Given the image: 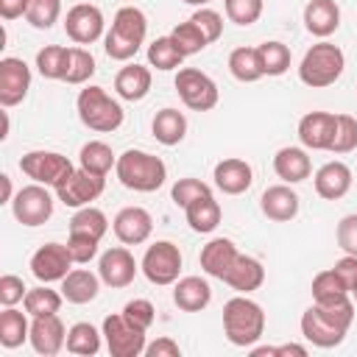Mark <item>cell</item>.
Instances as JSON below:
<instances>
[{
  "label": "cell",
  "instance_id": "cell-51",
  "mask_svg": "<svg viewBox=\"0 0 357 357\" xmlns=\"http://www.w3.org/2000/svg\"><path fill=\"white\" fill-rule=\"evenodd\" d=\"M25 293H28V287L22 284L20 276H14V273H3L0 276V304L3 307H14L17 301L25 298Z\"/></svg>",
  "mask_w": 357,
  "mask_h": 357
},
{
  "label": "cell",
  "instance_id": "cell-12",
  "mask_svg": "<svg viewBox=\"0 0 357 357\" xmlns=\"http://www.w3.org/2000/svg\"><path fill=\"white\" fill-rule=\"evenodd\" d=\"M106 187V176H98V173H89L84 167L73 170L70 178L56 187V198L64 204V206H73V209H81V206H89L95 198H100Z\"/></svg>",
  "mask_w": 357,
  "mask_h": 357
},
{
  "label": "cell",
  "instance_id": "cell-46",
  "mask_svg": "<svg viewBox=\"0 0 357 357\" xmlns=\"http://www.w3.org/2000/svg\"><path fill=\"white\" fill-rule=\"evenodd\" d=\"M357 148V117L351 114H337V128L335 139L329 145L332 153H351Z\"/></svg>",
  "mask_w": 357,
  "mask_h": 357
},
{
  "label": "cell",
  "instance_id": "cell-39",
  "mask_svg": "<svg viewBox=\"0 0 357 357\" xmlns=\"http://www.w3.org/2000/svg\"><path fill=\"white\" fill-rule=\"evenodd\" d=\"M184 59H187V56L176 47V42L170 39V33H167V36H159V39H153V42L148 45V64L156 67V70H162V73L181 67Z\"/></svg>",
  "mask_w": 357,
  "mask_h": 357
},
{
  "label": "cell",
  "instance_id": "cell-19",
  "mask_svg": "<svg viewBox=\"0 0 357 357\" xmlns=\"http://www.w3.org/2000/svg\"><path fill=\"white\" fill-rule=\"evenodd\" d=\"M337 128V114L332 112H307L298 120V139L310 151H329Z\"/></svg>",
  "mask_w": 357,
  "mask_h": 357
},
{
  "label": "cell",
  "instance_id": "cell-26",
  "mask_svg": "<svg viewBox=\"0 0 357 357\" xmlns=\"http://www.w3.org/2000/svg\"><path fill=\"white\" fill-rule=\"evenodd\" d=\"M220 282H226V284H229L231 290H237V293H251V290H259V287H262V282H265V268H262L259 259H254V257H248V254H240V257L234 259V265L229 268V273H226Z\"/></svg>",
  "mask_w": 357,
  "mask_h": 357
},
{
  "label": "cell",
  "instance_id": "cell-55",
  "mask_svg": "<svg viewBox=\"0 0 357 357\" xmlns=\"http://www.w3.org/2000/svg\"><path fill=\"white\" fill-rule=\"evenodd\" d=\"M28 11V0H0V17L3 20H17Z\"/></svg>",
  "mask_w": 357,
  "mask_h": 357
},
{
  "label": "cell",
  "instance_id": "cell-5",
  "mask_svg": "<svg viewBox=\"0 0 357 357\" xmlns=\"http://www.w3.org/2000/svg\"><path fill=\"white\" fill-rule=\"evenodd\" d=\"M75 109H78V120L89 128V131H98V134H112L123 126V106L103 89V86H86L78 92V100H75Z\"/></svg>",
  "mask_w": 357,
  "mask_h": 357
},
{
  "label": "cell",
  "instance_id": "cell-25",
  "mask_svg": "<svg viewBox=\"0 0 357 357\" xmlns=\"http://www.w3.org/2000/svg\"><path fill=\"white\" fill-rule=\"evenodd\" d=\"M273 173H276L284 184H298V181L310 178L312 162H310V156H307L304 148L287 145V148H279V151H276V156H273Z\"/></svg>",
  "mask_w": 357,
  "mask_h": 357
},
{
  "label": "cell",
  "instance_id": "cell-59",
  "mask_svg": "<svg viewBox=\"0 0 357 357\" xmlns=\"http://www.w3.org/2000/svg\"><path fill=\"white\" fill-rule=\"evenodd\" d=\"M351 296H354V301H357V290H351Z\"/></svg>",
  "mask_w": 357,
  "mask_h": 357
},
{
  "label": "cell",
  "instance_id": "cell-24",
  "mask_svg": "<svg viewBox=\"0 0 357 357\" xmlns=\"http://www.w3.org/2000/svg\"><path fill=\"white\" fill-rule=\"evenodd\" d=\"M304 28L318 39L332 36L340 28V6L335 0H310L304 6Z\"/></svg>",
  "mask_w": 357,
  "mask_h": 357
},
{
  "label": "cell",
  "instance_id": "cell-13",
  "mask_svg": "<svg viewBox=\"0 0 357 357\" xmlns=\"http://www.w3.org/2000/svg\"><path fill=\"white\" fill-rule=\"evenodd\" d=\"M73 265H75V262H73V254H70L67 243H64V245H61V243H45V245H39V248L33 251V257H31V273H33L39 282H45V284L61 282V279L70 273Z\"/></svg>",
  "mask_w": 357,
  "mask_h": 357
},
{
  "label": "cell",
  "instance_id": "cell-11",
  "mask_svg": "<svg viewBox=\"0 0 357 357\" xmlns=\"http://www.w3.org/2000/svg\"><path fill=\"white\" fill-rule=\"evenodd\" d=\"M11 212L22 226H42L50 220L53 215V195L47 192L45 184H28L22 190H17L14 201H11Z\"/></svg>",
  "mask_w": 357,
  "mask_h": 357
},
{
  "label": "cell",
  "instance_id": "cell-2",
  "mask_svg": "<svg viewBox=\"0 0 357 357\" xmlns=\"http://www.w3.org/2000/svg\"><path fill=\"white\" fill-rule=\"evenodd\" d=\"M148 33V17L137 6H123L117 8L109 33L103 36V50L114 61H128L145 42Z\"/></svg>",
  "mask_w": 357,
  "mask_h": 357
},
{
  "label": "cell",
  "instance_id": "cell-56",
  "mask_svg": "<svg viewBox=\"0 0 357 357\" xmlns=\"http://www.w3.org/2000/svg\"><path fill=\"white\" fill-rule=\"evenodd\" d=\"M287 354L307 357V349H304V346H298V343H284V346H276V357H287Z\"/></svg>",
  "mask_w": 357,
  "mask_h": 357
},
{
  "label": "cell",
  "instance_id": "cell-31",
  "mask_svg": "<svg viewBox=\"0 0 357 357\" xmlns=\"http://www.w3.org/2000/svg\"><path fill=\"white\" fill-rule=\"evenodd\" d=\"M184 215H187V223H190L192 231L209 234L220 223V204L215 201V195H201V198H195L192 204L184 206Z\"/></svg>",
  "mask_w": 357,
  "mask_h": 357
},
{
  "label": "cell",
  "instance_id": "cell-3",
  "mask_svg": "<svg viewBox=\"0 0 357 357\" xmlns=\"http://www.w3.org/2000/svg\"><path fill=\"white\" fill-rule=\"evenodd\" d=\"M114 173L120 178L123 187L134 190V192H153L165 184L167 178V167L159 156L148 153V151H139V148H128L117 156V165H114Z\"/></svg>",
  "mask_w": 357,
  "mask_h": 357
},
{
  "label": "cell",
  "instance_id": "cell-38",
  "mask_svg": "<svg viewBox=\"0 0 357 357\" xmlns=\"http://www.w3.org/2000/svg\"><path fill=\"white\" fill-rule=\"evenodd\" d=\"M257 56H259L262 75L276 78V75H284L287 67H290V47H287L284 42H276V39L262 42V45L257 47Z\"/></svg>",
  "mask_w": 357,
  "mask_h": 357
},
{
  "label": "cell",
  "instance_id": "cell-8",
  "mask_svg": "<svg viewBox=\"0 0 357 357\" xmlns=\"http://www.w3.org/2000/svg\"><path fill=\"white\" fill-rule=\"evenodd\" d=\"M139 268H142V273L151 284H159V287L173 284L181 273V251L170 240H156L153 245L145 248V257H142Z\"/></svg>",
  "mask_w": 357,
  "mask_h": 357
},
{
  "label": "cell",
  "instance_id": "cell-14",
  "mask_svg": "<svg viewBox=\"0 0 357 357\" xmlns=\"http://www.w3.org/2000/svg\"><path fill=\"white\" fill-rule=\"evenodd\" d=\"M103 11L92 3H78L64 17V31L75 45H92L103 36Z\"/></svg>",
  "mask_w": 357,
  "mask_h": 357
},
{
  "label": "cell",
  "instance_id": "cell-6",
  "mask_svg": "<svg viewBox=\"0 0 357 357\" xmlns=\"http://www.w3.org/2000/svg\"><path fill=\"white\" fill-rule=\"evenodd\" d=\"M343 67H346L343 50L324 39L304 53V59L298 64V78H301V84H307L312 89H324V86H332L343 75Z\"/></svg>",
  "mask_w": 357,
  "mask_h": 357
},
{
  "label": "cell",
  "instance_id": "cell-44",
  "mask_svg": "<svg viewBox=\"0 0 357 357\" xmlns=\"http://www.w3.org/2000/svg\"><path fill=\"white\" fill-rule=\"evenodd\" d=\"M310 293H312V301H329V298H340V296H349V290H346L343 279L335 273V268L315 273Z\"/></svg>",
  "mask_w": 357,
  "mask_h": 357
},
{
  "label": "cell",
  "instance_id": "cell-53",
  "mask_svg": "<svg viewBox=\"0 0 357 357\" xmlns=\"http://www.w3.org/2000/svg\"><path fill=\"white\" fill-rule=\"evenodd\" d=\"M335 273L343 279V284H346V290H349V296H351V290H357V257L343 254V257L335 262Z\"/></svg>",
  "mask_w": 357,
  "mask_h": 357
},
{
  "label": "cell",
  "instance_id": "cell-35",
  "mask_svg": "<svg viewBox=\"0 0 357 357\" xmlns=\"http://www.w3.org/2000/svg\"><path fill=\"white\" fill-rule=\"evenodd\" d=\"M67 61H70V47L64 45H45L36 53V70L47 81H64Z\"/></svg>",
  "mask_w": 357,
  "mask_h": 357
},
{
  "label": "cell",
  "instance_id": "cell-48",
  "mask_svg": "<svg viewBox=\"0 0 357 357\" xmlns=\"http://www.w3.org/2000/svg\"><path fill=\"white\" fill-rule=\"evenodd\" d=\"M198 28H201V33L206 36V42L212 45V42H218L220 39V33H223V17L215 11V8H206V6H201L192 17H190Z\"/></svg>",
  "mask_w": 357,
  "mask_h": 357
},
{
  "label": "cell",
  "instance_id": "cell-32",
  "mask_svg": "<svg viewBox=\"0 0 357 357\" xmlns=\"http://www.w3.org/2000/svg\"><path fill=\"white\" fill-rule=\"evenodd\" d=\"M106 229H109V218L98 209V206H81L73 218H70V234H75V237H89V240H103V234H106Z\"/></svg>",
  "mask_w": 357,
  "mask_h": 357
},
{
  "label": "cell",
  "instance_id": "cell-17",
  "mask_svg": "<svg viewBox=\"0 0 357 357\" xmlns=\"http://www.w3.org/2000/svg\"><path fill=\"white\" fill-rule=\"evenodd\" d=\"M112 229H114V237L123 243V245H139L151 237L153 231V218L148 209L142 206H123L114 220H112Z\"/></svg>",
  "mask_w": 357,
  "mask_h": 357
},
{
  "label": "cell",
  "instance_id": "cell-7",
  "mask_svg": "<svg viewBox=\"0 0 357 357\" xmlns=\"http://www.w3.org/2000/svg\"><path fill=\"white\" fill-rule=\"evenodd\" d=\"M20 170L33 178L36 184H45V187H61L70 173L75 170L73 162L64 156V153H56V151H28L22 153L20 159Z\"/></svg>",
  "mask_w": 357,
  "mask_h": 357
},
{
  "label": "cell",
  "instance_id": "cell-21",
  "mask_svg": "<svg viewBox=\"0 0 357 357\" xmlns=\"http://www.w3.org/2000/svg\"><path fill=\"white\" fill-rule=\"evenodd\" d=\"M212 178H215V187L223 195H243L254 181V170H251V165L245 159L229 156V159H220L215 165Z\"/></svg>",
  "mask_w": 357,
  "mask_h": 357
},
{
  "label": "cell",
  "instance_id": "cell-43",
  "mask_svg": "<svg viewBox=\"0 0 357 357\" xmlns=\"http://www.w3.org/2000/svg\"><path fill=\"white\" fill-rule=\"evenodd\" d=\"M59 17H61V0H28L25 20L33 28L47 31L53 28V22H59Z\"/></svg>",
  "mask_w": 357,
  "mask_h": 357
},
{
  "label": "cell",
  "instance_id": "cell-37",
  "mask_svg": "<svg viewBox=\"0 0 357 357\" xmlns=\"http://www.w3.org/2000/svg\"><path fill=\"white\" fill-rule=\"evenodd\" d=\"M100 335L92 324L86 321H78L67 329V351L70 354H81V357H92L100 351Z\"/></svg>",
  "mask_w": 357,
  "mask_h": 357
},
{
  "label": "cell",
  "instance_id": "cell-57",
  "mask_svg": "<svg viewBox=\"0 0 357 357\" xmlns=\"http://www.w3.org/2000/svg\"><path fill=\"white\" fill-rule=\"evenodd\" d=\"M0 184H3V198H0V204H11L14 201V190H11V178L3 173L0 176Z\"/></svg>",
  "mask_w": 357,
  "mask_h": 357
},
{
  "label": "cell",
  "instance_id": "cell-41",
  "mask_svg": "<svg viewBox=\"0 0 357 357\" xmlns=\"http://www.w3.org/2000/svg\"><path fill=\"white\" fill-rule=\"evenodd\" d=\"M170 39L176 42V47H178L184 56H195V53H201V50L209 45L206 36L201 33V28H198L192 20L178 22V25L170 31Z\"/></svg>",
  "mask_w": 357,
  "mask_h": 357
},
{
  "label": "cell",
  "instance_id": "cell-52",
  "mask_svg": "<svg viewBox=\"0 0 357 357\" xmlns=\"http://www.w3.org/2000/svg\"><path fill=\"white\" fill-rule=\"evenodd\" d=\"M67 248H70V254H73V262H75V265H86V262H89V259H95V254H98V240L70 234Z\"/></svg>",
  "mask_w": 357,
  "mask_h": 357
},
{
  "label": "cell",
  "instance_id": "cell-1",
  "mask_svg": "<svg viewBox=\"0 0 357 357\" xmlns=\"http://www.w3.org/2000/svg\"><path fill=\"white\" fill-rule=\"evenodd\" d=\"M351 321H354V304L349 296L312 301L301 315V335L318 349H335L346 340Z\"/></svg>",
  "mask_w": 357,
  "mask_h": 357
},
{
  "label": "cell",
  "instance_id": "cell-54",
  "mask_svg": "<svg viewBox=\"0 0 357 357\" xmlns=\"http://www.w3.org/2000/svg\"><path fill=\"white\" fill-rule=\"evenodd\" d=\"M181 349L173 337H156L153 343L145 346V357H178Z\"/></svg>",
  "mask_w": 357,
  "mask_h": 357
},
{
  "label": "cell",
  "instance_id": "cell-40",
  "mask_svg": "<svg viewBox=\"0 0 357 357\" xmlns=\"http://www.w3.org/2000/svg\"><path fill=\"white\" fill-rule=\"evenodd\" d=\"M61 301H64V296H61L59 290H50V287L42 282L39 287H33V290H28V293H25L22 307H25V312H28L31 318H36V315H50V312H59Z\"/></svg>",
  "mask_w": 357,
  "mask_h": 357
},
{
  "label": "cell",
  "instance_id": "cell-22",
  "mask_svg": "<svg viewBox=\"0 0 357 357\" xmlns=\"http://www.w3.org/2000/svg\"><path fill=\"white\" fill-rule=\"evenodd\" d=\"M237 257H240V251H237L234 240H229V237H215V240H209V243L201 248L198 262H201V271H204L206 276L223 279V276L229 273V268L234 265Z\"/></svg>",
  "mask_w": 357,
  "mask_h": 357
},
{
  "label": "cell",
  "instance_id": "cell-15",
  "mask_svg": "<svg viewBox=\"0 0 357 357\" xmlns=\"http://www.w3.org/2000/svg\"><path fill=\"white\" fill-rule=\"evenodd\" d=\"M28 89H31V67L17 56L0 59V106L11 109L22 103Z\"/></svg>",
  "mask_w": 357,
  "mask_h": 357
},
{
  "label": "cell",
  "instance_id": "cell-27",
  "mask_svg": "<svg viewBox=\"0 0 357 357\" xmlns=\"http://www.w3.org/2000/svg\"><path fill=\"white\" fill-rule=\"evenodd\" d=\"M173 301H176V307L184 310V312H201V310L212 301V287H209V282L201 279V276L176 279Z\"/></svg>",
  "mask_w": 357,
  "mask_h": 357
},
{
  "label": "cell",
  "instance_id": "cell-47",
  "mask_svg": "<svg viewBox=\"0 0 357 357\" xmlns=\"http://www.w3.org/2000/svg\"><path fill=\"white\" fill-rule=\"evenodd\" d=\"M201 195H212V187L206 184V181H201V178H178L176 184H173V190H170V198H173V204L176 206H187V204H192L195 198H201Z\"/></svg>",
  "mask_w": 357,
  "mask_h": 357
},
{
  "label": "cell",
  "instance_id": "cell-30",
  "mask_svg": "<svg viewBox=\"0 0 357 357\" xmlns=\"http://www.w3.org/2000/svg\"><path fill=\"white\" fill-rule=\"evenodd\" d=\"M151 131H153V137H156V142H162V145H178L181 139H184V134H187V117L178 112V109H173V106H165V109H159L156 112V117H153V123H151Z\"/></svg>",
  "mask_w": 357,
  "mask_h": 357
},
{
  "label": "cell",
  "instance_id": "cell-18",
  "mask_svg": "<svg viewBox=\"0 0 357 357\" xmlns=\"http://www.w3.org/2000/svg\"><path fill=\"white\" fill-rule=\"evenodd\" d=\"M31 346L42 357H56L67 346V329L56 312L50 315H36L31 321Z\"/></svg>",
  "mask_w": 357,
  "mask_h": 357
},
{
  "label": "cell",
  "instance_id": "cell-28",
  "mask_svg": "<svg viewBox=\"0 0 357 357\" xmlns=\"http://www.w3.org/2000/svg\"><path fill=\"white\" fill-rule=\"evenodd\" d=\"M100 293V276L86 268H75L61 279V296L70 304H89Z\"/></svg>",
  "mask_w": 357,
  "mask_h": 357
},
{
  "label": "cell",
  "instance_id": "cell-36",
  "mask_svg": "<svg viewBox=\"0 0 357 357\" xmlns=\"http://www.w3.org/2000/svg\"><path fill=\"white\" fill-rule=\"evenodd\" d=\"M229 73L240 81V84H254L262 78V67H259V56L257 47H234L229 53Z\"/></svg>",
  "mask_w": 357,
  "mask_h": 357
},
{
  "label": "cell",
  "instance_id": "cell-34",
  "mask_svg": "<svg viewBox=\"0 0 357 357\" xmlns=\"http://www.w3.org/2000/svg\"><path fill=\"white\" fill-rule=\"evenodd\" d=\"M78 165L89 173H98V176H106L114 165H117V156L114 151L100 142V139H89L86 145H81V153H78Z\"/></svg>",
  "mask_w": 357,
  "mask_h": 357
},
{
  "label": "cell",
  "instance_id": "cell-49",
  "mask_svg": "<svg viewBox=\"0 0 357 357\" xmlns=\"http://www.w3.org/2000/svg\"><path fill=\"white\" fill-rule=\"evenodd\" d=\"M123 315H126V321H131L134 326H139V329L148 332L151 324H153V318H156V310H153V304L148 298H134V301H128L123 307Z\"/></svg>",
  "mask_w": 357,
  "mask_h": 357
},
{
  "label": "cell",
  "instance_id": "cell-23",
  "mask_svg": "<svg viewBox=\"0 0 357 357\" xmlns=\"http://www.w3.org/2000/svg\"><path fill=\"white\" fill-rule=\"evenodd\" d=\"M351 190V167L346 162H326L315 173V192L324 201H337Z\"/></svg>",
  "mask_w": 357,
  "mask_h": 357
},
{
  "label": "cell",
  "instance_id": "cell-45",
  "mask_svg": "<svg viewBox=\"0 0 357 357\" xmlns=\"http://www.w3.org/2000/svg\"><path fill=\"white\" fill-rule=\"evenodd\" d=\"M223 8H226L229 22L245 28V25H254L262 17L265 3L262 0H223Z\"/></svg>",
  "mask_w": 357,
  "mask_h": 357
},
{
  "label": "cell",
  "instance_id": "cell-16",
  "mask_svg": "<svg viewBox=\"0 0 357 357\" xmlns=\"http://www.w3.org/2000/svg\"><path fill=\"white\" fill-rule=\"evenodd\" d=\"M98 276L109 287H128L137 276V259L126 245H114L100 254L98 259Z\"/></svg>",
  "mask_w": 357,
  "mask_h": 357
},
{
  "label": "cell",
  "instance_id": "cell-29",
  "mask_svg": "<svg viewBox=\"0 0 357 357\" xmlns=\"http://www.w3.org/2000/svg\"><path fill=\"white\" fill-rule=\"evenodd\" d=\"M114 92L123 100H142L151 92V70L142 64H126L114 75Z\"/></svg>",
  "mask_w": 357,
  "mask_h": 357
},
{
  "label": "cell",
  "instance_id": "cell-58",
  "mask_svg": "<svg viewBox=\"0 0 357 357\" xmlns=\"http://www.w3.org/2000/svg\"><path fill=\"white\" fill-rule=\"evenodd\" d=\"M181 3H187V6H198V8H201V6H206V3H212V0H181Z\"/></svg>",
  "mask_w": 357,
  "mask_h": 357
},
{
  "label": "cell",
  "instance_id": "cell-33",
  "mask_svg": "<svg viewBox=\"0 0 357 357\" xmlns=\"http://www.w3.org/2000/svg\"><path fill=\"white\" fill-rule=\"evenodd\" d=\"M25 340H31V324H28V312H20L14 307H6L0 312V343L6 349H17Z\"/></svg>",
  "mask_w": 357,
  "mask_h": 357
},
{
  "label": "cell",
  "instance_id": "cell-10",
  "mask_svg": "<svg viewBox=\"0 0 357 357\" xmlns=\"http://www.w3.org/2000/svg\"><path fill=\"white\" fill-rule=\"evenodd\" d=\"M103 337L112 357H139L145 354V329L126 321V315H106L103 318Z\"/></svg>",
  "mask_w": 357,
  "mask_h": 357
},
{
  "label": "cell",
  "instance_id": "cell-42",
  "mask_svg": "<svg viewBox=\"0 0 357 357\" xmlns=\"http://www.w3.org/2000/svg\"><path fill=\"white\" fill-rule=\"evenodd\" d=\"M95 75V59L84 47H70V61L64 73V84H86Z\"/></svg>",
  "mask_w": 357,
  "mask_h": 357
},
{
  "label": "cell",
  "instance_id": "cell-20",
  "mask_svg": "<svg viewBox=\"0 0 357 357\" xmlns=\"http://www.w3.org/2000/svg\"><path fill=\"white\" fill-rule=\"evenodd\" d=\"M298 206H301L298 192H296L290 184H273V187H268V190L259 195V209H262V215H265L268 220H273V223H287V220H293V218L298 215Z\"/></svg>",
  "mask_w": 357,
  "mask_h": 357
},
{
  "label": "cell",
  "instance_id": "cell-50",
  "mask_svg": "<svg viewBox=\"0 0 357 357\" xmlns=\"http://www.w3.org/2000/svg\"><path fill=\"white\" fill-rule=\"evenodd\" d=\"M335 237H337V245L343 248V254L357 257V215L340 218V223L335 229Z\"/></svg>",
  "mask_w": 357,
  "mask_h": 357
},
{
  "label": "cell",
  "instance_id": "cell-4",
  "mask_svg": "<svg viewBox=\"0 0 357 357\" xmlns=\"http://www.w3.org/2000/svg\"><path fill=\"white\" fill-rule=\"evenodd\" d=\"M265 332V312L257 301L234 296L223 304V335L231 346H254Z\"/></svg>",
  "mask_w": 357,
  "mask_h": 357
},
{
  "label": "cell",
  "instance_id": "cell-9",
  "mask_svg": "<svg viewBox=\"0 0 357 357\" xmlns=\"http://www.w3.org/2000/svg\"><path fill=\"white\" fill-rule=\"evenodd\" d=\"M176 92H178L181 103L187 109H192V112H209V109L218 106V98H220L218 84L206 73H201L195 67H181L178 70V75H176Z\"/></svg>",
  "mask_w": 357,
  "mask_h": 357
}]
</instances>
